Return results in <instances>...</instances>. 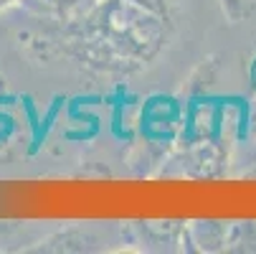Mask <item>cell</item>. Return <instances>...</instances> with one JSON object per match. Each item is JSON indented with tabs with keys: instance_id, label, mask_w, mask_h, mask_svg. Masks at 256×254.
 Listing matches in <instances>:
<instances>
[{
	"instance_id": "cell-3",
	"label": "cell",
	"mask_w": 256,
	"mask_h": 254,
	"mask_svg": "<svg viewBox=\"0 0 256 254\" xmlns=\"http://www.w3.org/2000/svg\"><path fill=\"white\" fill-rule=\"evenodd\" d=\"M218 3H221V8L231 23H238L256 11V3H251V0H218Z\"/></svg>"
},
{
	"instance_id": "cell-7",
	"label": "cell",
	"mask_w": 256,
	"mask_h": 254,
	"mask_svg": "<svg viewBox=\"0 0 256 254\" xmlns=\"http://www.w3.org/2000/svg\"><path fill=\"white\" fill-rule=\"evenodd\" d=\"M251 175H256V170H251Z\"/></svg>"
},
{
	"instance_id": "cell-5",
	"label": "cell",
	"mask_w": 256,
	"mask_h": 254,
	"mask_svg": "<svg viewBox=\"0 0 256 254\" xmlns=\"http://www.w3.org/2000/svg\"><path fill=\"white\" fill-rule=\"evenodd\" d=\"M248 135H251V142H254V150H256V112H254V117H251V130H248Z\"/></svg>"
},
{
	"instance_id": "cell-1",
	"label": "cell",
	"mask_w": 256,
	"mask_h": 254,
	"mask_svg": "<svg viewBox=\"0 0 256 254\" xmlns=\"http://www.w3.org/2000/svg\"><path fill=\"white\" fill-rule=\"evenodd\" d=\"M71 51L92 71L127 79L150 69L178 39V0H96L71 21Z\"/></svg>"
},
{
	"instance_id": "cell-6",
	"label": "cell",
	"mask_w": 256,
	"mask_h": 254,
	"mask_svg": "<svg viewBox=\"0 0 256 254\" xmlns=\"http://www.w3.org/2000/svg\"><path fill=\"white\" fill-rule=\"evenodd\" d=\"M18 3H20V0H0V11H8V8H13Z\"/></svg>"
},
{
	"instance_id": "cell-4",
	"label": "cell",
	"mask_w": 256,
	"mask_h": 254,
	"mask_svg": "<svg viewBox=\"0 0 256 254\" xmlns=\"http://www.w3.org/2000/svg\"><path fill=\"white\" fill-rule=\"evenodd\" d=\"M246 82H248V89L256 94V46H254V51L248 54V61H246Z\"/></svg>"
},
{
	"instance_id": "cell-2",
	"label": "cell",
	"mask_w": 256,
	"mask_h": 254,
	"mask_svg": "<svg viewBox=\"0 0 256 254\" xmlns=\"http://www.w3.org/2000/svg\"><path fill=\"white\" fill-rule=\"evenodd\" d=\"M44 3L51 8V11H56L61 18H66V21H76V18H82L96 0H44Z\"/></svg>"
}]
</instances>
